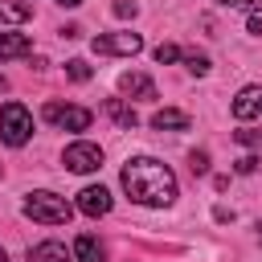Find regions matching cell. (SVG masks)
<instances>
[{
    "instance_id": "cell-1",
    "label": "cell",
    "mask_w": 262,
    "mask_h": 262,
    "mask_svg": "<svg viewBox=\"0 0 262 262\" xmlns=\"http://www.w3.org/2000/svg\"><path fill=\"white\" fill-rule=\"evenodd\" d=\"M123 192L135 201V205H151V209H164L176 201V176L164 160L156 156H135L123 164Z\"/></svg>"
},
{
    "instance_id": "cell-2",
    "label": "cell",
    "mask_w": 262,
    "mask_h": 262,
    "mask_svg": "<svg viewBox=\"0 0 262 262\" xmlns=\"http://www.w3.org/2000/svg\"><path fill=\"white\" fill-rule=\"evenodd\" d=\"M25 217H33V221H41V225H66L70 217H74V205L66 201V196H57V192H29L25 196Z\"/></svg>"
},
{
    "instance_id": "cell-3",
    "label": "cell",
    "mask_w": 262,
    "mask_h": 262,
    "mask_svg": "<svg viewBox=\"0 0 262 262\" xmlns=\"http://www.w3.org/2000/svg\"><path fill=\"white\" fill-rule=\"evenodd\" d=\"M29 135H33V115H29V106L4 102V106H0V139H4L8 147H25Z\"/></svg>"
},
{
    "instance_id": "cell-4",
    "label": "cell",
    "mask_w": 262,
    "mask_h": 262,
    "mask_svg": "<svg viewBox=\"0 0 262 262\" xmlns=\"http://www.w3.org/2000/svg\"><path fill=\"white\" fill-rule=\"evenodd\" d=\"M41 115H45V123H53V127H61V131H86L90 123H94V115L86 111V106H74V102H45L41 106Z\"/></svg>"
},
{
    "instance_id": "cell-5",
    "label": "cell",
    "mask_w": 262,
    "mask_h": 262,
    "mask_svg": "<svg viewBox=\"0 0 262 262\" xmlns=\"http://www.w3.org/2000/svg\"><path fill=\"white\" fill-rule=\"evenodd\" d=\"M61 164H66L70 172H98V168H102V147L78 139V143H70V147L61 151Z\"/></svg>"
},
{
    "instance_id": "cell-6",
    "label": "cell",
    "mask_w": 262,
    "mask_h": 262,
    "mask_svg": "<svg viewBox=\"0 0 262 262\" xmlns=\"http://www.w3.org/2000/svg\"><path fill=\"white\" fill-rule=\"evenodd\" d=\"M90 45H94V53H102V57H111V53L131 57V53L143 49V37H139V33H106V37H94Z\"/></svg>"
},
{
    "instance_id": "cell-7",
    "label": "cell",
    "mask_w": 262,
    "mask_h": 262,
    "mask_svg": "<svg viewBox=\"0 0 262 262\" xmlns=\"http://www.w3.org/2000/svg\"><path fill=\"white\" fill-rule=\"evenodd\" d=\"M233 119L242 123H262V86H242L233 98Z\"/></svg>"
},
{
    "instance_id": "cell-8",
    "label": "cell",
    "mask_w": 262,
    "mask_h": 262,
    "mask_svg": "<svg viewBox=\"0 0 262 262\" xmlns=\"http://www.w3.org/2000/svg\"><path fill=\"white\" fill-rule=\"evenodd\" d=\"M111 192L102 188V184H86L82 192H78V213H86V217H106L111 213Z\"/></svg>"
},
{
    "instance_id": "cell-9",
    "label": "cell",
    "mask_w": 262,
    "mask_h": 262,
    "mask_svg": "<svg viewBox=\"0 0 262 262\" xmlns=\"http://www.w3.org/2000/svg\"><path fill=\"white\" fill-rule=\"evenodd\" d=\"M119 90H123V94H131V98H156V82H151L147 74H139V70L119 74Z\"/></svg>"
},
{
    "instance_id": "cell-10",
    "label": "cell",
    "mask_w": 262,
    "mask_h": 262,
    "mask_svg": "<svg viewBox=\"0 0 262 262\" xmlns=\"http://www.w3.org/2000/svg\"><path fill=\"white\" fill-rule=\"evenodd\" d=\"M102 115H106L115 127H123V131H131V127L139 123V115H135V111L123 102V98H106V102H102Z\"/></svg>"
},
{
    "instance_id": "cell-11",
    "label": "cell",
    "mask_w": 262,
    "mask_h": 262,
    "mask_svg": "<svg viewBox=\"0 0 262 262\" xmlns=\"http://www.w3.org/2000/svg\"><path fill=\"white\" fill-rule=\"evenodd\" d=\"M29 49H33V37H29V33H0V61L25 57Z\"/></svg>"
},
{
    "instance_id": "cell-12",
    "label": "cell",
    "mask_w": 262,
    "mask_h": 262,
    "mask_svg": "<svg viewBox=\"0 0 262 262\" xmlns=\"http://www.w3.org/2000/svg\"><path fill=\"white\" fill-rule=\"evenodd\" d=\"M188 123H192V119H188L184 111H176V106H164V111L151 115V127H156V131H188Z\"/></svg>"
},
{
    "instance_id": "cell-13",
    "label": "cell",
    "mask_w": 262,
    "mask_h": 262,
    "mask_svg": "<svg viewBox=\"0 0 262 262\" xmlns=\"http://www.w3.org/2000/svg\"><path fill=\"white\" fill-rule=\"evenodd\" d=\"M74 258H78V262H106V250H102V242H98L94 233H78Z\"/></svg>"
},
{
    "instance_id": "cell-14",
    "label": "cell",
    "mask_w": 262,
    "mask_h": 262,
    "mask_svg": "<svg viewBox=\"0 0 262 262\" xmlns=\"http://www.w3.org/2000/svg\"><path fill=\"white\" fill-rule=\"evenodd\" d=\"M29 262H70V250L61 242H37L29 250Z\"/></svg>"
},
{
    "instance_id": "cell-15",
    "label": "cell",
    "mask_w": 262,
    "mask_h": 262,
    "mask_svg": "<svg viewBox=\"0 0 262 262\" xmlns=\"http://www.w3.org/2000/svg\"><path fill=\"white\" fill-rule=\"evenodd\" d=\"M29 16H33V8H29L25 0H0V20L20 25V20H29Z\"/></svg>"
},
{
    "instance_id": "cell-16",
    "label": "cell",
    "mask_w": 262,
    "mask_h": 262,
    "mask_svg": "<svg viewBox=\"0 0 262 262\" xmlns=\"http://www.w3.org/2000/svg\"><path fill=\"white\" fill-rule=\"evenodd\" d=\"M180 57H184L180 45H172V41H160V45H156V61H160V66H172V61H180Z\"/></svg>"
},
{
    "instance_id": "cell-17",
    "label": "cell",
    "mask_w": 262,
    "mask_h": 262,
    "mask_svg": "<svg viewBox=\"0 0 262 262\" xmlns=\"http://www.w3.org/2000/svg\"><path fill=\"white\" fill-rule=\"evenodd\" d=\"M180 61H184V66H188V74H196V78H201V74H209V57H205V53H196V49H188Z\"/></svg>"
},
{
    "instance_id": "cell-18",
    "label": "cell",
    "mask_w": 262,
    "mask_h": 262,
    "mask_svg": "<svg viewBox=\"0 0 262 262\" xmlns=\"http://www.w3.org/2000/svg\"><path fill=\"white\" fill-rule=\"evenodd\" d=\"M66 74H70L74 82H90V66H86L82 57H74V61H66Z\"/></svg>"
},
{
    "instance_id": "cell-19",
    "label": "cell",
    "mask_w": 262,
    "mask_h": 262,
    "mask_svg": "<svg viewBox=\"0 0 262 262\" xmlns=\"http://www.w3.org/2000/svg\"><path fill=\"white\" fill-rule=\"evenodd\" d=\"M188 168H192V176H205L209 172V151H192L188 156Z\"/></svg>"
},
{
    "instance_id": "cell-20",
    "label": "cell",
    "mask_w": 262,
    "mask_h": 262,
    "mask_svg": "<svg viewBox=\"0 0 262 262\" xmlns=\"http://www.w3.org/2000/svg\"><path fill=\"white\" fill-rule=\"evenodd\" d=\"M237 143H246V147H262V131H237Z\"/></svg>"
},
{
    "instance_id": "cell-21",
    "label": "cell",
    "mask_w": 262,
    "mask_h": 262,
    "mask_svg": "<svg viewBox=\"0 0 262 262\" xmlns=\"http://www.w3.org/2000/svg\"><path fill=\"white\" fill-rule=\"evenodd\" d=\"M217 4H225V8H246V12H254L262 0H217Z\"/></svg>"
},
{
    "instance_id": "cell-22",
    "label": "cell",
    "mask_w": 262,
    "mask_h": 262,
    "mask_svg": "<svg viewBox=\"0 0 262 262\" xmlns=\"http://www.w3.org/2000/svg\"><path fill=\"white\" fill-rule=\"evenodd\" d=\"M115 16H135V4H127V0H115Z\"/></svg>"
},
{
    "instance_id": "cell-23",
    "label": "cell",
    "mask_w": 262,
    "mask_h": 262,
    "mask_svg": "<svg viewBox=\"0 0 262 262\" xmlns=\"http://www.w3.org/2000/svg\"><path fill=\"white\" fill-rule=\"evenodd\" d=\"M254 168H258V160H254V156H242V160H237V172H242V176H246V172H254Z\"/></svg>"
},
{
    "instance_id": "cell-24",
    "label": "cell",
    "mask_w": 262,
    "mask_h": 262,
    "mask_svg": "<svg viewBox=\"0 0 262 262\" xmlns=\"http://www.w3.org/2000/svg\"><path fill=\"white\" fill-rule=\"evenodd\" d=\"M246 25H250V33H254V37H262V16H258V12H250V20H246Z\"/></svg>"
},
{
    "instance_id": "cell-25",
    "label": "cell",
    "mask_w": 262,
    "mask_h": 262,
    "mask_svg": "<svg viewBox=\"0 0 262 262\" xmlns=\"http://www.w3.org/2000/svg\"><path fill=\"white\" fill-rule=\"evenodd\" d=\"M57 4H66V8H78V4H82V0H57Z\"/></svg>"
},
{
    "instance_id": "cell-26",
    "label": "cell",
    "mask_w": 262,
    "mask_h": 262,
    "mask_svg": "<svg viewBox=\"0 0 262 262\" xmlns=\"http://www.w3.org/2000/svg\"><path fill=\"white\" fill-rule=\"evenodd\" d=\"M0 262H8V254H4V250H0Z\"/></svg>"
},
{
    "instance_id": "cell-27",
    "label": "cell",
    "mask_w": 262,
    "mask_h": 262,
    "mask_svg": "<svg viewBox=\"0 0 262 262\" xmlns=\"http://www.w3.org/2000/svg\"><path fill=\"white\" fill-rule=\"evenodd\" d=\"M4 86H8V82H4V78H0V90H4Z\"/></svg>"
},
{
    "instance_id": "cell-28",
    "label": "cell",
    "mask_w": 262,
    "mask_h": 262,
    "mask_svg": "<svg viewBox=\"0 0 262 262\" xmlns=\"http://www.w3.org/2000/svg\"><path fill=\"white\" fill-rule=\"evenodd\" d=\"M258 229H262V225H258Z\"/></svg>"
}]
</instances>
